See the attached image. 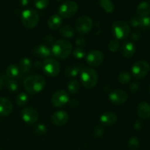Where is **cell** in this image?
Here are the masks:
<instances>
[{"label": "cell", "mask_w": 150, "mask_h": 150, "mask_svg": "<svg viewBox=\"0 0 150 150\" xmlns=\"http://www.w3.org/2000/svg\"><path fill=\"white\" fill-rule=\"evenodd\" d=\"M46 84L44 77L39 75H34L26 78L23 81V86L29 94H38L40 92Z\"/></svg>", "instance_id": "6da1fadb"}, {"label": "cell", "mask_w": 150, "mask_h": 150, "mask_svg": "<svg viewBox=\"0 0 150 150\" xmlns=\"http://www.w3.org/2000/svg\"><path fill=\"white\" fill-rule=\"evenodd\" d=\"M73 51L72 44L66 40H59L54 42L51 48V54L55 57L62 59L67 58Z\"/></svg>", "instance_id": "7a4b0ae2"}, {"label": "cell", "mask_w": 150, "mask_h": 150, "mask_svg": "<svg viewBox=\"0 0 150 150\" xmlns=\"http://www.w3.org/2000/svg\"><path fill=\"white\" fill-rule=\"evenodd\" d=\"M80 79L82 85L87 89L95 87L98 82V74L91 67H83L80 73Z\"/></svg>", "instance_id": "3957f363"}, {"label": "cell", "mask_w": 150, "mask_h": 150, "mask_svg": "<svg viewBox=\"0 0 150 150\" xmlns=\"http://www.w3.org/2000/svg\"><path fill=\"white\" fill-rule=\"evenodd\" d=\"M112 34L115 39L118 40L127 39L130 35V27L127 23L124 21H117L113 23L111 26Z\"/></svg>", "instance_id": "277c9868"}, {"label": "cell", "mask_w": 150, "mask_h": 150, "mask_svg": "<svg viewBox=\"0 0 150 150\" xmlns=\"http://www.w3.org/2000/svg\"><path fill=\"white\" fill-rule=\"evenodd\" d=\"M21 21L23 26L27 29H32L39 22V15L34 9H26L21 13Z\"/></svg>", "instance_id": "5b68a950"}, {"label": "cell", "mask_w": 150, "mask_h": 150, "mask_svg": "<svg viewBox=\"0 0 150 150\" xmlns=\"http://www.w3.org/2000/svg\"><path fill=\"white\" fill-rule=\"evenodd\" d=\"M42 69L46 76L49 77H56L60 73L61 66L57 60L48 58L42 62Z\"/></svg>", "instance_id": "8992f818"}, {"label": "cell", "mask_w": 150, "mask_h": 150, "mask_svg": "<svg viewBox=\"0 0 150 150\" xmlns=\"http://www.w3.org/2000/svg\"><path fill=\"white\" fill-rule=\"evenodd\" d=\"M79 10V6L77 3L74 1H64V3L61 4V6L59 8V15L62 18H70L76 14Z\"/></svg>", "instance_id": "52a82bcc"}, {"label": "cell", "mask_w": 150, "mask_h": 150, "mask_svg": "<svg viewBox=\"0 0 150 150\" xmlns=\"http://www.w3.org/2000/svg\"><path fill=\"white\" fill-rule=\"evenodd\" d=\"M93 26V21L89 16H81L76 20L75 29L80 35L88 33Z\"/></svg>", "instance_id": "ba28073f"}, {"label": "cell", "mask_w": 150, "mask_h": 150, "mask_svg": "<svg viewBox=\"0 0 150 150\" xmlns=\"http://www.w3.org/2000/svg\"><path fill=\"white\" fill-rule=\"evenodd\" d=\"M149 68L148 62L145 61H138L132 67V74L136 79H142L147 76Z\"/></svg>", "instance_id": "9c48e42d"}, {"label": "cell", "mask_w": 150, "mask_h": 150, "mask_svg": "<svg viewBox=\"0 0 150 150\" xmlns=\"http://www.w3.org/2000/svg\"><path fill=\"white\" fill-rule=\"evenodd\" d=\"M86 62L92 67H98L104 61L103 53L99 50H93L86 54Z\"/></svg>", "instance_id": "30bf717a"}, {"label": "cell", "mask_w": 150, "mask_h": 150, "mask_svg": "<svg viewBox=\"0 0 150 150\" xmlns=\"http://www.w3.org/2000/svg\"><path fill=\"white\" fill-rule=\"evenodd\" d=\"M21 118L25 123L28 125H33L38 122L39 116L35 108L26 107L21 111Z\"/></svg>", "instance_id": "8fae6325"}, {"label": "cell", "mask_w": 150, "mask_h": 150, "mask_svg": "<svg viewBox=\"0 0 150 150\" xmlns=\"http://www.w3.org/2000/svg\"><path fill=\"white\" fill-rule=\"evenodd\" d=\"M69 102V95L64 90H58L54 92L51 98V103L54 107H62Z\"/></svg>", "instance_id": "7c38bea8"}, {"label": "cell", "mask_w": 150, "mask_h": 150, "mask_svg": "<svg viewBox=\"0 0 150 150\" xmlns=\"http://www.w3.org/2000/svg\"><path fill=\"white\" fill-rule=\"evenodd\" d=\"M109 100L115 105H121L126 102L128 95L123 89H115L109 94Z\"/></svg>", "instance_id": "4fadbf2b"}, {"label": "cell", "mask_w": 150, "mask_h": 150, "mask_svg": "<svg viewBox=\"0 0 150 150\" xmlns=\"http://www.w3.org/2000/svg\"><path fill=\"white\" fill-rule=\"evenodd\" d=\"M69 115L66 111H56L52 114L51 117V121L53 125L56 126H62L68 122Z\"/></svg>", "instance_id": "5bb4252c"}, {"label": "cell", "mask_w": 150, "mask_h": 150, "mask_svg": "<svg viewBox=\"0 0 150 150\" xmlns=\"http://www.w3.org/2000/svg\"><path fill=\"white\" fill-rule=\"evenodd\" d=\"M135 45L130 41H125L120 46V54L125 58H131L136 53Z\"/></svg>", "instance_id": "9a60e30c"}, {"label": "cell", "mask_w": 150, "mask_h": 150, "mask_svg": "<svg viewBox=\"0 0 150 150\" xmlns=\"http://www.w3.org/2000/svg\"><path fill=\"white\" fill-rule=\"evenodd\" d=\"M13 109V103L8 98H0V116L6 117L10 115Z\"/></svg>", "instance_id": "2e32d148"}, {"label": "cell", "mask_w": 150, "mask_h": 150, "mask_svg": "<svg viewBox=\"0 0 150 150\" xmlns=\"http://www.w3.org/2000/svg\"><path fill=\"white\" fill-rule=\"evenodd\" d=\"M101 124L104 126H111L115 124L117 121V114L111 111H107L103 114L100 117Z\"/></svg>", "instance_id": "e0dca14e"}, {"label": "cell", "mask_w": 150, "mask_h": 150, "mask_svg": "<svg viewBox=\"0 0 150 150\" xmlns=\"http://www.w3.org/2000/svg\"><path fill=\"white\" fill-rule=\"evenodd\" d=\"M136 112L140 118L146 120L150 117V105L146 102H142L138 105Z\"/></svg>", "instance_id": "ac0fdd59"}, {"label": "cell", "mask_w": 150, "mask_h": 150, "mask_svg": "<svg viewBox=\"0 0 150 150\" xmlns=\"http://www.w3.org/2000/svg\"><path fill=\"white\" fill-rule=\"evenodd\" d=\"M34 54L38 57H40L41 59H46L50 58L51 56V50L45 45H39L35 47L33 50Z\"/></svg>", "instance_id": "d6986e66"}, {"label": "cell", "mask_w": 150, "mask_h": 150, "mask_svg": "<svg viewBox=\"0 0 150 150\" xmlns=\"http://www.w3.org/2000/svg\"><path fill=\"white\" fill-rule=\"evenodd\" d=\"M136 13L140 17L149 16L150 14V3L149 1H142L136 7Z\"/></svg>", "instance_id": "ffe728a7"}, {"label": "cell", "mask_w": 150, "mask_h": 150, "mask_svg": "<svg viewBox=\"0 0 150 150\" xmlns=\"http://www.w3.org/2000/svg\"><path fill=\"white\" fill-rule=\"evenodd\" d=\"M83 68V67L80 64H78V65H71L67 67V68L64 70V74L67 77L69 78H73L77 76L78 75L80 74L81 71L82 70V69Z\"/></svg>", "instance_id": "44dd1931"}, {"label": "cell", "mask_w": 150, "mask_h": 150, "mask_svg": "<svg viewBox=\"0 0 150 150\" xmlns=\"http://www.w3.org/2000/svg\"><path fill=\"white\" fill-rule=\"evenodd\" d=\"M62 22V18L59 15H53L48 19V26L51 29H57L60 27Z\"/></svg>", "instance_id": "7402d4cb"}, {"label": "cell", "mask_w": 150, "mask_h": 150, "mask_svg": "<svg viewBox=\"0 0 150 150\" xmlns=\"http://www.w3.org/2000/svg\"><path fill=\"white\" fill-rule=\"evenodd\" d=\"M32 61L29 59L27 57H24V58L21 59L19 62V70L20 72L23 73H26L32 69Z\"/></svg>", "instance_id": "603a6c76"}, {"label": "cell", "mask_w": 150, "mask_h": 150, "mask_svg": "<svg viewBox=\"0 0 150 150\" xmlns=\"http://www.w3.org/2000/svg\"><path fill=\"white\" fill-rule=\"evenodd\" d=\"M19 73H20V70H19L18 67L16 64H10L6 69V75H7V77L10 78V79H14V78L18 77Z\"/></svg>", "instance_id": "cb8c5ba5"}, {"label": "cell", "mask_w": 150, "mask_h": 150, "mask_svg": "<svg viewBox=\"0 0 150 150\" xmlns=\"http://www.w3.org/2000/svg\"><path fill=\"white\" fill-rule=\"evenodd\" d=\"M99 4L107 13H111L114 10V4L111 0H99Z\"/></svg>", "instance_id": "d4e9b609"}, {"label": "cell", "mask_w": 150, "mask_h": 150, "mask_svg": "<svg viewBox=\"0 0 150 150\" xmlns=\"http://www.w3.org/2000/svg\"><path fill=\"white\" fill-rule=\"evenodd\" d=\"M59 33L64 38H70L74 35V29L70 25H65L60 29Z\"/></svg>", "instance_id": "484cf974"}, {"label": "cell", "mask_w": 150, "mask_h": 150, "mask_svg": "<svg viewBox=\"0 0 150 150\" xmlns=\"http://www.w3.org/2000/svg\"><path fill=\"white\" fill-rule=\"evenodd\" d=\"M29 101V96L25 92H21L17 95L16 98V103L18 106H22V105H26Z\"/></svg>", "instance_id": "4316f807"}, {"label": "cell", "mask_w": 150, "mask_h": 150, "mask_svg": "<svg viewBox=\"0 0 150 150\" xmlns=\"http://www.w3.org/2000/svg\"><path fill=\"white\" fill-rule=\"evenodd\" d=\"M118 81L122 84H127L131 81V75L127 71H122L118 76Z\"/></svg>", "instance_id": "83f0119b"}, {"label": "cell", "mask_w": 150, "mask_h": 150, "mask_svg": "<svg viewBox=\"0 0 150 150\" xmlns=\"http://www.w3.org/2000/svg\"><path fill=\"white\" fill-rule=\"evenodd\" d=\"M67 89L71 94H77L80 90V83L77 80H72L67 85Z\"/></svg>", "instance_id": "f1b7e54d"}, {"label": "cell", "mask_w": 150, "mask_h": 150, "mask_svg": "<svg viewBox=\"0 0 150 150\" xmlns=\"http://www.w3.org/2000/svg\"><path fill=\"white\" fill-rule=\"evenodd\" d=\"M73 57L76 59H81L86 57V53L84 49H83L82 48L77 47V48H76L73 50Z\"/></svg>", "instance_id": "f546056e"}, {"label": "cell", "mask_w": 150, "mask_h": 150, "mask_svg": "<svg viewBox=\"0 0 150 150\" xmlns=\"http://www.w3.org/2000/svg\"><path fill=\"white\" fill-rule=\"evenodd\" d=\"M127 145L128 147L132 150H136L139 147L140 145V142L139 139L136 137H131L127 142Z\"/></svg>", "instance_id": "4dcf8cb0"}, {"label": "cell", "mask_w": 150, "mask_h": 150, "mask_svg": "<svg viewBox=\"0 0 150 150\" xmlns=\"http://www.w3.org/2000/svg\"><path fill=\"white\" fill-rule=\"evenodd\" d=\"M6 86H7L8 90L12 92H16L18 89V83L16 81L13 80V79H10V80L7 81V83H6Z\"/></svg>", "instance_id": "1f68e13d"}, {"label": "cell", "mask_w": 150, "mask_h": 150, "mask_svg": "<svg viewBox=\"0 0 150 150\" xmlns=\"http://www.w3.org/2000/svg\"><path fill=\"white\" fill-rule=\"evenodd\" d=\"M120 47V41L117 39H114L111 40L108 43V49L111 51V52H116L118 51V49Z\"/></svg>", "instance_id": "d6a6232c"}, {"label": "cell", "mask_w": 150, "mask_h": 150, "mask_svg": "<svg viewBox=\"0 0 150 150\" xmlns=\"http://www.w3.org/2000/svg\"><path fill=\"white\" fill-rule=\"evenodd\" d=\"M143 29H148L150 28V17L149 16H145V17H141L140 26Z\"/></svg>", "instance_id": "836d02e7"}, {"label": "cell", "mask_w": 150, "mask_h": 150, "mask_svg": "<svg viewBox=\"0 0 150 150\" xmlns=\"http://www.w3.org/2000/svg\"><path fill=\"white\" fill-rule=\"evenodd\" d=\"M35 7L40 10L45 9L48 4V0H33Z\"/></svg>", "instance_id": "e575fe53"}, {"label": "cell", "mask_w": 150, "mask_h": 150, "mask_svg": "<svg viewBox=\"0 0 150 150\" xmlns=\"http://www.w3.org/2000/svg\"><path fill=\"white\" fill-rule=\"evenodd\" d=\"M35 132L39 135H44L47 133V127L46 126L42 124H39L35 126Z\"/></svg>", "instance_id": "d590c367"}, {"label": "cell", "mask_w": 150, "mask_h": 150, "mask_svg": "<svg viewBox=\"0 0 150 150\" xmlns=\"http://www.w3.org/2000/svg\"><path fill=\"white\" fill-rule=\"evenodd\" d=\"M140 16H133V17L130 19V24L133 26H134V27H139V26H140Z\"/></svg>", "instance_id": "8d00e7d4"}, {"label": "cell", "mask_w": 150, "mask_h": 150, "mask_svg": "<svg viewBox=\"0 0 150 150\" xmlns=\"http://www.w3.org/2000/svg\"><path fill=\"white\" fill-rule=\"evenodd\" d=\"M104 133V129L101 126H97L94 128L93 130V133H94V136L97 138H99L100 136H103Z\"/></svg>", "instance_id": "74e56055"}, {"label": "cell", "mask_w": 150, "mask_h": 150, "mask_svg": "<svg viewBox=\"0 0 150 150\" xmlns=\"http://www.w3.org/2000/svg\"><path fill=\"white\" fill-rule=\"evenodd\" d=\"M76 44L79 48H82V47H83L86 44V39L84 38H82V37L77 38L76 40Z\"/></svg>", "instance_id": "f35d334b"}, {"label": "cell", "mask_w": 150, "mask_h": 150, "mask_svg": "<svg viewBox=\"0 0 150 150\" xmlns=\"http://www.w3.org/2000/svg\"><path fill=\"white\" fill-rule=\"evenodd\" d=\"M140 88V84H139L138 82H133L130 84V91L133 93H135V92H138V90Z\"/></svg>", "instance_id": "ab89813d"}, {"label": "cell", "mask_w": 150, "mask_h": 150, "mask_svg": "<svg viewBox=\"0 0 150 150\" xmlns=\"http://www.w3.org/2000/svg\"><path fill=\"white\" fill-rule=\"evenodd\" d=\"M142 38V34L140 32H134L131 35V39L133 41H139Z\"/></svg>", "instance_id": "60d3db41"}, {"label": "cell", "mask_w": 150, "mask_h": 150, "mask_svg": "<svg viewBox=\"0 0 150 150\" xmlns=\"http://www.w3.org/2000/svg\"><path fill=\"white\" fill-rule=\"evenodd\" d=\"M44 39H45V41L48 44H52L53 43V38L51 36V35H46Z\"/></svg>", "instance_id": "b9f144b4"}, {"label": "cell", "mask_w": 150, "mask_h": 150, "mask_svg": "<svg viewBox=\"0 0 150 150\" xmlns=\"http://www.w3.org/2000/svg\"><path fill=\"white\" fill-rule=\"evenodd\" d=\"M142 123L141 121H136L134 124V127L136 130H140L142 127Z\"/></svg>", "instance_id": "7bdbcfd3"}, {"label": "cell", "mask_w": 150, "mask_h": 150, "mask_svg": "<svg viewBox=\"0 0 150 150\" xmlns=\"http://www.w3.org/2000/svg\"><path fill=\"white\" fill-rule=\"evenodd\" d=\"M34 65H35V67H37V68H40V67H42V63L40 62L39 61H37L35 62Z\"/></svg>", "instance_id": "ee69618b"}, {"label": "cell", "mask_w": 150, "mask_h": 150, "mask_svg": "<svg viewBox=\"0 0 150 150\" xmlns=\"http://www.w3.org/2000/svg\"><path fill=\"white\" fill-rule=\"evenodd\" d=\"M20 1L23 6H26L29 3V0H20Z\"/></svg>", "instance_id": "f6af8a7d"}, {"label": "cell", "mask_w": 150, "mask_h": 150, "mask_svg": "<svg viewBox=\"0 0 150 150\" xmlns=\"http://www.w3.org/2000/svg\"><path fill=\"white\" fill-rule=\"evenodd\" d=\"M3 86H4V80H3V79H1V78L0 77V89H1Z\"/></svg>", "instance_id": "bcb514c9"}, {"label": "cell", "mask_w": 150, "mask_h": 150, "mask_svg": "<svg viewBox=\"0 0 150 150\" xmlns=\"http://www.w3.org/2000/svg\"><path fill=\"white\" fill-rule=\"evenodd\" d=\"M148 91H149V94H150V86H149V89H148Z\"/></svg>", "instance_id": "7dc6e473"}]
</instances>
